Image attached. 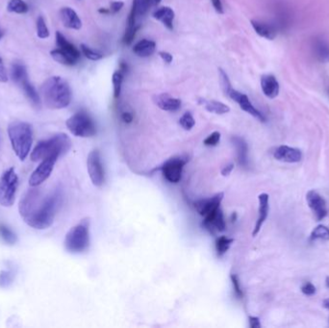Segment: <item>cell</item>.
<instances>
[{
    "label": "cell",
    "mask_w": 329,
    "mask_h": 328,
    "mask_svg": "<svg viewBox=\"0 0 329 328\" xmlns=\"http://www.w3.org/2000/svg\"><path fill=\"white\" fill-rule=\"evenodd\" d=\"M58 159L59 156L53 155L41 160L40 164L36 168L29 178V185L31 187H39L43 182L48 180Z\"/></svg>",
    "instance_id": "cell-9"
},
{
    "label": "cell",
    "mask_w": 329,
    "mask_h": 328,
    "mask_svg": "<svg viewBox=\"0 0 329 328\" xmlns=\"http://www.w3.org/2000/svg\"><path fill=\"white\" fill-rule=\"evenodd\" d=\"M310 239L312 241L316 240H322V241H328L329 240V228L324 225H318L314 228Z\"/></svg>",
    "instance_id": "cell-32"
},
{
    "label": "cell",
    "mask_w": 329,
    "mask_h": 328,
    "mask_svg": "<svg viewBox=\"0 0 329 328\" xmlns=\"http://www.w3.org/2000/svg\"><path fill=\"white\" fill-rule=\"evenodd\" d=\"M41 95L49 109H63L72 102L73 91L70 84L60 76H52L41 86Z\"/></svg>",
    "instance_id": "cell-2"
},
{
    "label": "cell",
    "mask_w": 329,
    "mask_h": 328,
    "mask_svg": "<svg viewBox=\"0 0 329 328\" xmlns=\"http://www.w3.org/2000/svg\"><path fill=\"white\" fill-rule=\"evenodd\" d=\"M233 169H234V165H227V166H225V168L222 170V174H223L224 176H228V175L231 173V172H232Z\"/></svg>",
    "instance_id": "cell-50"
},
{
    "label": "cell",
    "mask_w": 329,
    "mask_h": 328,
    "mask_svg": "<svg viewBox=\"0 0 329 328\" xmlns=\"http://www.w3.org/2000/svg\"><path fill=\"white\" fill-rule=\"evenodd\" d=\"M258 200H259V216L257 219L256 224L254 230L252 232L253 237H255L257 234L259 233V231L261 230L262 225L264 224L266 222L268 215H269V210H270V205H269V195L268 194H261L258 197Z\"/></svg>",
    "instance_id": "cell-17"
},
{
    "label": "cell",
    "mask_w": 329,
    "mask_h": 328,
    "mask_svg": "<svg viewBox=\"0 0 329 328\" xmlns=\"http://www.w3.org/2000/svg\"><path fill=\"white\" fill-rule=\"evenodd\" d=\"M72 148V140L70 137L60 133L48 139L40 140L33 149L30 158L34 162L41 161L49 156L57 155L59 157L67 154Z\"/></svg>",
    "instance_id": "cell-4"
},
{
    "label": "cell",
    "mask_w": 329,
    "mask_h": 328,
    "mask_svg": "<svg viewBox=\"0 0 329 328\" xmlns=\"http://www.w3.org/2000/svg\"><path fill=\"white\" fill-rule=\"evenodd\" d=\"M56 43L60 50H63L65 53H68L69 55H71L74 59L79 60L80 51L77 50L72 42L68 41L64 35L61 32H59V31L56 32Z\"/></svg>",
    "instance_id": "cell-26"
},
{
    "label": "cell",
    "mask_w": 329,
    "mask_h": 328,
    "mask_svg": "<svg viewBox=\"0 0 329 328\" xmlns=\"http://www.w3.org/2000/svg\"><path fill=\"white\" fill-rule=\"evenodd\" d=\"M7 81H8L7 72H6V68L3 64V60H2V58L0 57V82L6 83Z\"/></svg>",
    "instance_id": "cell-45"
},
{
    "label": "cell",
    "mask_w": 329,
    "mask_h": 328,
    "mask_svg": "<svg viewBox=\"0 0 329 328\" xmlns=\"http://www.w3.org/2000/svg\"><path fill=\"white\" fill-rule=\"evenodd\" d=\"M0 237L8 245H15L17 241L16 234L5 224H0Z\"/></svg>",
    "instance_id": "cell-31"
},
{
    "label": "cell",
    "mask_w": 329,
    "mask_h": 328,
    "mask_svg": "<svg viewBox=\"0 0 329 328\" xmlns=\"http://www.w3.org/2000/svg\"><path fill=\"white\" fill-rule=\"evenodd\" d=\"M202 224L212 234H216L217 232H224L226 228V222L222 209L218 208L214 212L209 214L208 216L204 217V221Z\"/></svg>",
    "instance_id": "cell-13"
},
{
    "label": "cell",
    "mask_w": 329,
    "mask_h": 328,
    "mask_svg": "<svg viewBox=\"0 0 329 328\" xmlns=\"http://www.w3.org/2000/svg\"><path fill=\"white\" fill-rule=\"evenodd\" d=\"M7 10L11 13L26 14L29 11V7L24 0H10L7 5Z\"/></svg>",
    "instance_id": "cell-29"
},
{
    "label": "cell",
    "mask_w": 329,
    "mask_h": 328,
    "mask_svg": "<svg viewBox=\"0 0 329 328\" xmlns=\"http://www.w3.org/2000/svg\"><path fill=\"white\" fill-rule=\"evenodd\" d=\"M158 54H159V56L162 58V60H163L165 63L170 64V63L172 62L173 57H172V55H171L170 53H169V52H167V51H159Z\"/></svg>",
    "instance_id": "cell-46"
},
{
    "label": "cell",
    "mask_w": 329,
    "mask_h": 328,
    "mask_svg": "<svg viewBox=\"0 0 329 328\" xmlns=\"http://www.w3.org/2000/svg\"><path fill=\"white\" fill-rule=\"evenodd\" d=\"M273 157L276 160L285 163H298L302 159V152L298 148L280 146L274 150Z\"/></svg>",
    "instance_id": "cell-15"
},
{
    "label": "cell",
    "mask_w": 329,
    "mask_h": 328,
    "mask_svg": "<svg viewBox=\"0 0 329 328\" xmlns=\"http://www.w3.org/2000/svg\"><path fill=\"white\" fill-rule=\"evenodd\" d=\"M233 242H234V239L228 238L226 236L218 237L216 241V250H217V255L218 256L225 255L228 251Z\"/></svg>",
    "instance_id": "cell-30"
},
{
    "label": "cell",
    "mask_w": 329,
    "mask_h": 328,
    "mask_svg": "<svg viewBox=\"0 0 329 328\" xmlns=\"http://www.w3.org/2000/svg\"><path fill=\"white\" fill-rule=\"evenodd\" d=\"M174 11L170 7L165 6L157 9L153 13V17L161 21L169 30L173 29V19H174Z\"/></svg>",
    "instance_id": "cell-23"
},
{
    "label": "cell",
    "mask_w": 329,
    "mask_h": 328,
    "mask_svg": "<svg viewBox=\"0 0 329 328\" xmlns=\"http://www.w3.org/2000/svg\"><path fill=\"white\" fill-rule=\"evenodd\" d=\"M67 127L71 133L80 138H90L97 134V126L88 113L80 111L67 121Z\"/></svg>",
    "instance_id": "cell-6"
},
{
    "label": "cell",
    "mask_w": 329,
    "mask_h": 328,
    "mask_svg": "<svg viewBox=\"0 0 329 328\" xmlns=\"http://www.w3.org/2000/svg\"><path fill=\"white\" fill-rule=\"evenodd\" d=\"M127 71H128V66H127L126 62L121 61V63H120V72H121V74H124Z\"/></svg>",
    "instance_id": "cell-51"
},
{
    "label": "cell",
    "mask_w": 329,
    "mask_h": 328,
    "mask_svg": "<svg viewBox=\"0 0 329 328\" xmlns=\"http://www.w3.org/2000/svg\"><path fill=\"white\" fill-rule=\"evenodd\" d=\"M14 274L11 271H2L0 272V287L7 288L12 283Z\"/></svg>",
    "instance_id": "cell-39"
},
{
    "label": "cell",
    "mask_w": 329,
    "mask_h": 328,
    "mask_svg": "<svg viewBox=\"0 0 329 328\" xmlns=\"http://www.w3.org/2000/svg\"><path fill=\"white\" fill-rule=\"evenodd\" d=\"M233 145L235 146L236 150H237V156H238V161L239 164L241 165L242 167L244 168H248L249 167V147L248 144L245 139L238 137V136H234L232 137Z\"/></svg>",
    "instance_id": "cell-21"
},
{
    "label": "cell",
    "mask_w": 329,
    "mask_h": 328,
    "mask_svg": "<svg viewBox=\"0 0 329 328\" xmlns=\"http://www.w3.org/2000/svg\"><path fill=\"white\" fill-rule=\"evenodd\" d=\"M153 101L163 111L176 112L181 107V100L170 97L169 93H160L153 98Z\"/></svg>",
    "instance_id": "cell-16"
},
{
    "label": "cell",
    "mask_w": 329,
    "mask_h": 328,
    "mask_svg": "<svg viewBox=\"0 0 329 328\" xmlns=\"http://www.w3.org/2000/svg\"><path fill=\"white\" fill-rule=\"evenodd\" d=\"M0 38H1V34H0Z\"/></svg>",
    "instance_id": "cell-57"
},
{
    "label": "cell",
    "mask_w": 329,
    "mask_h": 328,
    "mask_svg": "<svg viewBox=\"0 0 329 328\" xmlns=\"http://www.w3.org/2000/svg\"><path fill=\"white\" fill-rule=\"evenodd\" d=\"M226 96H227L229 99L234 100L236 103H238L239 106L241 107L243 111L249 113V115L254 116L255 119L259 120L260 122L265 123V115H263L258 109H256L255 107L253 106V104L250 102L249 97H248L247 95L243 93V92L239 91V90H234L232 88L231 90L228 91V93H227Z\"/></svg>",
    "instance_id": "cell-11"
},
{
    "label": "cell",
    "mask_w": 329,
    "mask_h": 328,
    "mask_svg": "<svg viewBox=\"0 0 329 328\" xmlns=\"http://www.w3.org/2000/svg\"><path fill=\"white\" fill-rule=\"evenodd\" d=\"M121 119L125 123H131L133 122V115L129 112H124L121 115Z\"/></svg>",
    "instance_id": "cell-49"
},
{
    "label": "cell",
    "mask_w": 329,
    "mask_h": 328,
    "mask_svg": "<svg viewBox=\"0 0 329 328\" xmlns=\"http://www.w3.org/2000/svg\"><path fill=\"white\" fill-rule=\"evenodd\" d=\"M218 74H220V83L222 86V89L224 90L225 96L228 93V91L232 89L231 83L228 78V75L225 73L223 68H218Z\"/></svg>",
    "instance_id": "cell-38"
},
{
    "label": "cell",
    "mask_w": 329,
    "mask_h": 328,
    "mask_svg": "<svg viewBox=\"0 0 329 328\" xmlns=\"http://www.w3.org/2000/svg\"><path fill=\"white\" fill-rule=\"evenodd\" d=\"M323 307H325L326 309H328L329 310V298L325 299V300L323 301Z\"/></svg>",
    "instance_id": "cell-54"
},
{
    "label": "cell",
    "mask_w": 329,
    "mask_h": 328,
    "mask_svg": "<svg viewBox=\"0 0 329 328\" xmlns=\"http://www.w3.org/2000/svg\"><path fill=\"white\" fill-rule=\"evenodd\" d=\"M113 85H114V98L119 99L121 96V85L123 81V74L121 72H117L113 74Z\"/></svg>",
    "instance_id": "cell-33"
},
{
    "label": "cell",
    "mask_w": 329,
    "mask_h": 328,
    "mask_svg": "<svg viewBox=\"0 0 329 328\" xmlns=\"http://www.w3.org/2000/svg\"><path fill=\"white\" fill-rule=\"evenodd\" d=\"M224 199V193H218L214 197L203 198L194 202V208L202 217H206L220 208Z\"/></svg>",
    "instance_id": "cell-14"
},
{
    "label": "cell",
    "mask_w": 329,
    "mask_h": 328,
    "mask_svg": "<svg viewBox=\"0 0 329 328\" xmlns=\"http://www.w3.org/2000/svg\"><path fill=\"white\" fill-rule=\"evenodd\" d=\"M37 35L40 39H47L49 37V30L43 17L40 16L37 19Z\"/></svg>",
    "instance_id": "cell-37"
},
{
    "label": "cell",
    "mask_w": 329,
    "mask_h": 328,
    "mask_svg": "<svg viewBox=\"0 0 329 328\" xmlns=\"http://www.w3.org/2000/svg\"><path fill=\"white\" fill-rule=\"evenodd\" d=\"M325 284H326V286H327V288H329V277H327V278H326V280H325Z\"/></svg>",
    "instance_id": "cell-55"
},
{
    "label": "cell",
    "mask_w": 329,
    "mask_h": 328,
    "mask_svg": "<svg viewBox=\"0 0 329 328\" xmlns=\"http://www.w3.org/2000/svg\"><path fill=\"white\" fill-rule=\"evenodd\" d=\"M87 169L93 184L97 187L102 186L104 183V168L101 162L100 153L97 149L90 152L87 158Z\"/></svg>",
    "instance_id": "cell-10"
},
{
    "label": "cell",
    "mask_w": 329,
    "mask_h": 328,
    "mask_svg": "<svg viewBox=\"0 0 329 328\" xmlns=\"http://www.w3.org/2000/svg\"><path fill=\"white\" fill-rule=\"evenodd\" d=\"M315 55L321 62H329V44L322 40H317L314 44Z\"/></svg>",
    "instance_id": "cell-28"
},
{
    "label": "cell",
    "mask_w": 329,
    "mask_h": 328,
    "mask_svg": "<svg viewBox=\"0 0 329 328\" xmlns=\"http://www.w3.org/2000/svg\"><path fill=\"white\" fill-rule=\"evenodd\" d=\"M251 25L255 30V32L262 38H265L268 40H273L277 35L275 27L264 21L253 19L251 20Z\"/></svg>",
    "instance_id": "cell-24"
},
{
    "label": "cell",
    "mask_w": 329,
    "mask_h": 328,
    "mask_svg": "<svg viewBox=\"0 0 329 328\" xmlns=\"http://www.w3.org/2000/svg\"><path fill=\"white\" fill-rule=\"evenodd\" d=\"M124 3L122 1H113L110 4V15H114L117 14L118 12H120L122 7H123Z\"/></svg>",
    "instance_id": "cell-44"
},
{
    "label": "cell",
    "mask_w": 329,
    "mask_h": 328,
    "mask_svg": "<svg viewBox=\"0 0 329 328\" xmlns=\"http://www.w3.org/2000/svg\"><path fill=\"white\" fill-rule=\"evenodd\" d=\"M306 200L309 208L312 210L315 218L318 221H321L326 217L327 215L326 202L319 193H317L314 190L309 191L306 195Z\"/></svg>",
    "instance_id": "cell-12"
},
{
    "label": "cell",
    "mask_w": 329,
    "mask_h": 328,
    "mask_svg": "<svg viewBox=\"0 0 329 328\" xmlns=\"http://www.w3.org/2000/svg\"><path fill=\"white\" fill-rule=\"evenodd\" d=\"M156 50V43L155 41L144 39L142 41H138L133 46V52L139 57L145 58L151 56Z\"/></svg>",
    "instance_id": "cell-25"
},
{
    "label": "cell",
    "mask_w": 329,
    "mask_h": 328,
    "mask_svg": "<svg viewBox=\"0 0 329 328\" xmlns=\"http://www.w3.org/2000/svg\"><path fill=\"white\" fill-rule=\"evenodd\" d=\"M60 17L63 25L67 28L73 29V30H79L82 27L80 17H78V15L73 8L64 7L61 9Z\"/></svg>",
    "instance_id": "cell-18"
},
{
    "label": "cell",
    "mask_w": 329,
    "mask_h": 328,
    "mask_svg": "<svg viewBox=\"0 0 329 328\" xmlns=\"http://www.w3.org/2000/svg\"><path fill=\"white\" fill-rule=\"evenodd\" d=\"M212 1V4H213V7L216 10V12L218 13V14H224V7H223V4H222V1L221 0H211Z\"/></svg>",
    "instance_id": "cell-47"
},
{
    "label": "cell",
    "mask_w": 329,
    "mask_h": 328,
    "mask_svg": "<svg viewBox=\"0 0 329 328\" xmlns=\"http://www.w3.org/2000/svg\"><path fill=\"white\" fill-rule=\"evenodd\" d=\"M249 325L251 328H260L261 323L260 320L256 317H249Z\"/></svg>",
    "instance_id": "cell-48"
},
{
    "label": "cell",
    "mask_w": 329,
    "mask_h": 328,
    "mask_svg": "<svg viewBox=\"0 0 329 328\" xmlns=\"http://www.w3.org/2000/svg\"><path fill=\"white\" fill-rule=\"evenodd\" d=\"M98 12L100 14H103V15H110V10L109 8H100L98 10Z\"/></svg>",
    "instance_id": "cell-52"
},
{
    "label": "cell",
    "mask_w": 329,
    "mask_h": 328,
    "mask_svg": "<svg viewBox=\"0 0 329 328\" xmlns=\"http://www.w3.org/2000/svg\"><path fill=\"white\" fill-rule=\"evenodd\" d=\"M141 28V25H134L132 27H129L127 26V29L124 33V36L122 38V43L124 45H130L134 39H135V36H136L137 32L139 31V29Z\"/></svg>",
    "instance_id": "cell-34"
},
{
    "label": "cell",
    "mask_w": 329,
    "mask_h": 328,
    "mask_svg": "<svg viewBox=\"0 0 329 328\" xmlns=\"http://www.w3.org/2000/svg\"><path fill=\"white\" fill-rule=\"evenodd\" d=\"M32 187L21 197L18 205L20 217L25 223L35 229H47L52 225L62 204V192L56 189L43 197L40 189Z\"/></svg>",
    "instance_id": "cell-1"
},
{
    "label": "cell",
    "mask_w": 329,
    "mask_h": 328,
    "mask_svg": "<svg viewBox=\"0 0 329 328\" xmlns=\"http://www.w3.org/2000/svg\"><path fill=\"white\" fill-rule=\"evenodd\" d=\"M179 124L180 126L186 130V131H190L194 124H195V121L193 119V115L190 112H186L184 115H182L179 120Z\"/></svg>",
    "instance_id": "cell-35"
},
{
    "label": "cell",
    "mask_w": 329,
    "mask_h": 328,
    "mask_svg": "<svg viewBox=\"0 0 329 328\" xmlns=\"http://www.w3.org/2000/svg\"><path fill=\"white\" fill-rule=\"evenodd\" d=\"M18 188V176L14 168L4 172L0 177V205L11 207L16 199Z\"/></svg>",
    "instance_id": "cell-7"
},
{
    "label": "cell",
    "mask_w": 329,
    "mask_h": 328,
    "mask_svg": "<svg viewBox=\"0 0 329 328\" xmlns=\"http://www.w3.org/2000/svg\"><path fill=\"white\" fill-rule=\"evenodd\" d=\"M187 162L188 157L186 156H176L167 160L161 167V171L166 180L170 183H178L181 180L183 168Z\"/></svg>",
    "instance_id": "cell-8"
},
{
    "label": "cell",
    "mask_w": 329,
    "mask_h": 328,
    "mask_svg": "<svg viewBox=\"0 0 329 328\" xmlns=\"http://www.w3.org/2000/svg\"><path fill=\"white\" fill-rule=\"evenodd\" d=\"M261 88L269 99H274L279 93V83L272 74H266L261 77Z\"/></svg>",
    "instance_id": "cell-20"
},
{
    "label": "cell",
    "mask_w": 329,
    "mask_h": 328,
    "mask_svg": "<svg viewBox=\"0 0 329 328\" xmlns=\"http://www.w3.org/2000/svg\"><path fill=\"white\" fill-rule=\"evenodd\" d=\"M220 140H221V133L215 131L210 134L208 137L203 140V144L207 147H216L220 143Z\"/></svg>",
    "instance_id": "cell-40"
},
{
    "label": "cell",
    "mask_w": 329,
    "mask_h": 328,
    "mask_svg": "<svg viewBox=\"0 0 329 328\" xmlns=\"http://www.w3.org/2000/svg\"><path fill=\"white\" fill-rule=\"evenodd\" d=\"M301 292L306 295H313L316 293V287L312 283L306 282L301 287Z\"/></svg>",
    "instance_id": "cell-43"
},
{
    "label": "cell",
    "mask_w": 329,
    "mask_h": 328,
    "mask_svg": "<svg viewBox=\"0 0 329 328\" xmlns=\"http://www.w3.org/2000/svg\"><path fill=\"white\" fill-rule=\"evenodd\" d=\"M64 248L73 254L82 253L90 245V221L82 220L67 233L64 238Z\"/></svg>",
    "instance_id": "cell-5"
},
{
    "label": "cell",
    "mask_w": 329,
    "mask_h": 328,
    "mask_svg": "<svg viewBox=\"0 0 329 328\" xmlns=\"http://www.w3.org/2000/svg\"><path fill=\"white\" fill-rule=\"evenodd\" d=\"M81 52L82 54L85 56V57L89 59V60H92V61H98L100 59L103 58V55L97 51H95V50H91L89 46H87L86 44L82 43L80 45Z\"/></svg>",
    "instance_id": "cell-36"
},
{
    "label": "cell",
    "mask_w": 329,
    "mask_h": 328,
    "mask_svg": "<svg viewBox=\"0 0 329 328\" xmlns=\"http://www.w3.org/2000/svg\"><path fill=\"white\" fill-rule=\"evenodd\" d=\"M198 102L200 105L204 107L206 111L216 115H225L230 112V107L217 100H208L200 98L198 99Z\"/></svg>",
    "instance_id": "cell-22"
},
{
    "label": "cell",
    "mask_w": 329,
    "mask_h": 328,
    "mask_svg": "<svg viewBox=\"0 0 329 328\" xmlns=\"http://www.w3.org/2000/svg\"><path fill=\"white\" fill-rule=\"evenodd\" d=\"M136 16H138V14H137V0H133L132 8H131L128 17L129 27H132V26L136 25Z\"/></svg>",
    "instance_id": "cell-42"
},
{
    "label": "cell",
    "mask_w": 329,
    "mask_h": 328,
    "mask_svg": "<svg viewBox=\"0 0 329 328\" xmlns=\"http://www.w3.org/2000/svg\"><path fill=\"white\" fill-rule=\"evenodd\" d=\"M162 0H150V5L151 6H156L158 4H160V2Z\"/></svg>",
    "instance_id": "cell-53"
},
{
    "label": "cell",
    "mask_w": 329,
    "mask_h": 328,
    "mask_svg": "<svg viewBox=\"0 0 329 328\" xmlns=\"http://www.w3.org/2000/svg\"><path fill=\"white\" fill-rule=\"evenodd\" d=\"M230 278H231V281H232L233 288H234L235 294H236V295H237L239 298H242V297H243V291H242L241 285H240V281H239L238 276H237L236 274H231Z\"/></svg>",
    "instance_id": "cell-41"
},
{
    "label": "cell",
    "mask_w": 329,
    "mask_h": 328,
    "mask_svg": "<svg viewBox=\"0 0 329 328\" xmlns=\"http://www.w3.org/2000/svg\"><path fill=\"white\" fill-rule=\"evenodd\" d=\"M8 135L14 152L21 161H25L32 147V126L25 122H14L9 124Z\"/></svg>",
    "instance_id": "cell-3"
},
{
    "label": "cell",
    "mask_w": 329,
    "mask_h": 328,
    "mask_svg": "<svg viewBox=\"0 0 329 328\" xmlns=\"http://www.w3.org/2000/svg\"><path fill=\"white\" fill-rule=\"evenodd\" d=\"M16 85L25 92V97L37 108L40 107V98L38 91L35 89L31 83L29 82L28 75L21 78L19 81L16 83Z\"/></svg>",
    "instance_id": "cell-19"
},
{
    "label": "cell",
    "mask_w": 329,
    "mask_h": 328,
    "mask_svg": "<svg viewBox=\"0 0 329 328\" xmlns=\"http://www.w3.org/2000/svg\"><path fill=\"white\" fill-rule=\"evenodd\" d=\"M327 92H328V96H329V82H328V84H327Z\"/></svg>",
    "instance_id": "cell-56"
},
{
    "label": "cell",
    "mask_w": 329,
    "mask_h": 328,
    "mask_svg": "<svg viewBox=\"0 0 329 328\" xmlns=\"http://www.w3.org/2000/svg\"><path fill=\"white\" fill-rule=\"evenodd\" d=\"M50 55L56 62L62 64V65H64V66H74L78 62V60L72 57L71 55H69L68 53H65L64 51L60 50V49L51 50Z\"/></svg>",
    "instance_id": "cell-27"
}]
</instances>
